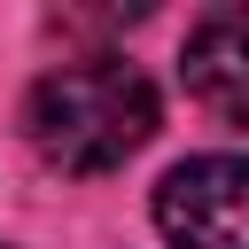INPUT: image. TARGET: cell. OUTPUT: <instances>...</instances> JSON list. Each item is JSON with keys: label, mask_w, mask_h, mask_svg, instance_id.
Returning a JSON list of instances; mask_svg holds the SVG:
<instances>
[{"label": "cell", "mask_w": 249, "mask_h": 249, "mask_svg": "<svg viewBox=\"0 0 249 249\" xmlns=\"http://www.w3.org/2000/svg\"><path fill=\"white\" fill-rule=\"evenodd\" d=\"M171 249H249V156H187L156 187Z\"/></svg>", "instance_id": "obj_2"}, {"label": "cell", "mask_w": 249, "mask_h": 249, "mask_svg": "<svg viewBox=\"0 0 249 249\" xmlns=\"http://www.w3.org/2000/svg\"><path fill=\"white\" fill-rule=\"evenodd\" d=\"M179 78L202 109L249 124V8H210L179 47Z\"/></svg>", "instance_id": "obj_3"}, {"label": "cell", "mask_w": 249, "mask_h": 249, "mask_svg": "<svg viewBox=\"0 0 249 249\" xmlns=\"http://www.w3.org/2000/svg\"><path fill=\"white\" fill-rule=\"evenodd\" d=\"M23 132L54 171L101 179V171H117L124 156H140L156 140V86L117 54L47 70L23 101Z\"/></svg>", "instance_id": "obj_1"}]
</instances>
